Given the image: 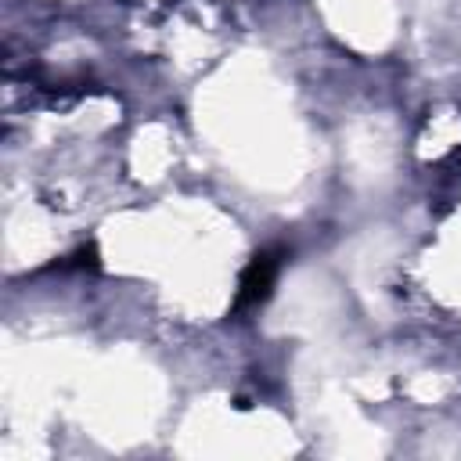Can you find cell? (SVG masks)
Masks as SVG:
<instances>
[{"label": "cell", "instance_id": "obj_1", "mask_svg": "<svg viewBox=\"0 0 461 461\" xmlns=\"http://www.w3.org/2000/svg\"><path fill=\"white\" fill-rule=\"evenodd\" d=\"M281 256L277 249H263L249 259V267L241 270V281H238V295H234V310H249V306H259L274 281H277V270H281Z\"/></svg>", "mask_w": 461, "mask_h": 461}]
</instances>
